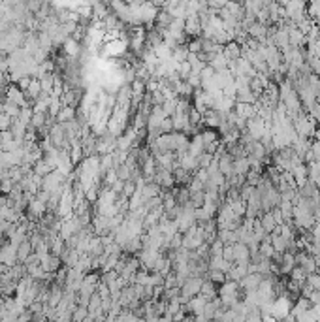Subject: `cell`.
<instances>
[{
	"instance_id": "obj_26",
	"label": "cell",
	"mask_w": 320,
	"mask_h": 322,
	"mask_svg": "<svg viewBox=\"0 0 320 322\" xmlns=\"http://www.w3.org/2000/svg\"><path fill=\"white\" fill-rule=\"evenodd\" d=\"M115 172H117V179H121V181H128L130 175H132V168L128 166L127 162H123L119 168H115Z\"/></svg>"
},
{
	"instance_id": "obj_36",
	"label": "cell",
	"mask_w": 320,
	"mask_h": 322,
	"mask_svg": "<svg viewBox=\"0 0 320 322\" xmlns=\"http://www.w3.org/2000/svg\"><path fill=\"white\" fill-rule=\"evenodd\" d=\"M136 189H138V185H136V181H132V179H128V181H125V187H123V194L130 198L132 194L136 193Z\"/></svg>"
},
{
	"instance_id": "obj_8",
	"label": "cell",
	"mask_w": 320,
	"mask_h": 322,
	"mask_svg": "<svg viewBox=\"0 0 320 322\" xmlns=\"http://www.w3.org/2000/svg\"><path fill=\"white\" fill-rule=\"evenodd\" d=\"M223 53H224V57L228 59V63H230V61H237V59L241 57V43H237L235 40L228 42L224 45Z\"/></svg>"
},
{
	"instance_id": "obj_28",
	"label": "cell",
	"mask_w": 320,
	"mask_h": 322,
	"mask_svg": "<svg viewBox=\"0 0 320 322\" xmlns=\"http://www.w3.org/2000/svg\"><path fill=\"white\" fill-rule=\"evenodd\" d=\"M89 313H96L102 309V298H100V294L98 292H95L93 296H91V300H89Z\"/></svg>"
},
{
	"instance_id": "obj_21",
	"label": "cell",
	"mask_w": 320,
	"mask_h": 322,
	"mask_svg": "<svg viewBox=\"0 0 320 322\" xmlns=\"http://www.w3.org/2000/svg\"><path fill=\"white\" fill-rule=\"evenodd\" d=\"M251 170L249 164V157H241V159H234V172L239 175H247V172Z\"/></svg>"
},
{
	"instance_id": "obj_14",
	"label": "cell",
	"mask_w": 320,
	"mask_h": 322,
	"mask_svg": "<svg viewBox=\"0 0 320 322\" xmlns=\"http://www.w3.org/2000/svg\"><path fill=\"white\" fill-rule=\"evenodd\" d=\"M271 245H273V249L277 251V253H287L288 249V241L285 239V237L281 236L279 232H271Z\"/></svg>"
},
{
	"instance_id": "obj_42",
	"label": "cell",
	"mask_w": 320,
	"mask_h": 322,
	"mask_svg": "<svg viewBox=\"0 0 320 322\" xmlns=\"http://www.w3.org/2000/svg\"><path fill=\"white\" fill-rule=\"evenodd\" d=\"M8 269H10V266H6L4 262H0V275H4V273H6Z\"/></svg>"
},
{
	"instance_id": "obj_45",
	"label": "cell",
	"mask_w": 320,
	"mask_h": 322,
	"mask_svg": "<svg viewBox=\"0 0 320 322\" xmlns=\"http://www.w3.org/2000/svg\"><path fill=\"white\" fill-rule=\"evenodd\" d=\"M234 2H237V4H245V0H234Z\"/></svg>"
},
{
	"instance_id": "obj_37",
	"label": "cell",
	"mask_w": 320,
	"mask_h": 322,
	"mask_svg": "<svg viewBox=\"0 0 320 322\" xmlns=\"http://www.w3.org/2000/svg\"><path fill=\"white\" fill-rule=\"evenodd\" d=\"M307 283H309L311 287H313V289L315 290H319L320 289V273L319 271H313V273H309V275H307Z\"/></svg>"
},
{
	"instance_id": "obj_22",
	"label": "cell",
	"mask_w": 320,
	"mask_h": 322,
	"mask_svg": "<svg viewBox=\"0 0 320 322\" xmlns=\"http://www.w3.org/2000/svg\"><path fill=\"white\" fill-rule=\"evenodd\" d=\"M53 81H55L53 72H47V74H43L42 77H40L42 93H47V95H51V91H53Z\"/></svg>"
},
{
	"instance_id": "obj_41",
	"label": "cell",
	"mask_w": 320,
	"mask_h": 322,
	"mask_svg": "<svg viewBox=\"0 0 320 322\" xmlns=\"http://www.w3.org/2000/svg\"><path fill=\"white\" fill-rule=\"evenodd\" d=\"M123 187H125V181H121V179H117V181L111 185V189H113V191H115L117 194L123 193Z\"/></svg>"
},
{
	"instance_id": "obj_6",
	"label": "cell",
	"mask_w": 320,
	"mask_h": 322,
	"mask_svg": "<svg viewBox=\"0 0 320 322\" xmlns=\"http://www.w3.org/2000/svg\"><path fill=\"white\" fill-rule=\"evenodd\" d=\"M234 249H235V264H249L251 262V249L247 243L243 241H235L234 243Z\"/></svg>"
},
{
	"instance_id": "obj_20",
	"label": "cell",
	"mask_w": 320,
	"mask_h": 322,
	"mask_svg": "<svg viewBox=\"0 0 320 322\" xmlns=\"http://www.w3.org/2000/svg\"><path fill=\"white\" fill-rule=\"evenodd\" d=\"M298 266H301V269L305 271V275H309V273H313V271H317V257L307 255V257L299 262Z\"/></svg>"
},
{
	"instance_id": "obj_1",
	"label": "cell",
	"mask_w": 320,
	"mask_h": 322,
	"mask_svg": "<svg viewBox=\"0 0 320 322\" xmlns=\"http://www.w3.org/2000/svg\"><path fill=\"white\" fill-rule=\"evenodd\" d=\"M203 277H198V275H191L189 279L185 281L181 285V294H179V301L181 303H189L191 298L198 296L200 294V289H202Z\"/></svg>"
},
{
	"instance_id": "obj_38",
	"label": "cell",
	"mask_w": 320,
	"mask_h": 322,
	"mask_svg": "<svg viewBox=\"0 0 320 322\" xmlns=\"http://www.w3.org/2000/svg\"><path fill=\"white\" fill-rule=\"evenodd\" d=\"M11 121H13V119L8 117V115H6V113L0 109V130H10Z\"/></svg>"
},
{
	"instance_id": "obj_34",
	"label": "cell",
	"mask_w": 320,
	"mask_h": 322,
	"mask_svg": "<svg viewBox=\"0 0 320 322\" xmlns=\"http://www.w3.org/2000/svg\"><path fill=\"white\" fill-rule=\"evenodd\" d=\"M177 74H179V77H181V79H187V77L192 74L191 63H189V61L181 63V64H179V68H177Z\"/></svg>"
},
{
	"instance_id": "obj_29",
	"label": "cell",
	"mask_w": 320,
	"mask_h": 322,
	"mask_svg": "<svg viewBox=\"0 0 320 322\" xmlns=\"http://www.w3.org/2000/svg\"><path fill=\"white\" fill-rule=\"evenodd\" d=\"M87 315H89V307H87V305H79V303H77V307L72 311V321H85Z\"/></svg>"
},
{
	"instance_id": "obj_30",
	"label": "cell",
	"mask_w": 320,
	"mask_h": 322,
	"mask_svg": "<svg viewBox=\"0 0 320 322\" xmlns=\"http://www.w3.org/2000/svg\"><path fill=\"white\" fill-rule=\"evenodd\" d=\"M191 204L194 205V209L202 207L205 204V191H198V193H192L191 194Z\"/></svg>"
},
{
	"instance_id": "obj_44",
	"label": "cell",
	"mask_w": 320,
	"mask_h": 322,
	"mask_svg": "<svg viewBox=\"0 0 320 322\" xmlns=\"http://www.w3.org/2000/svg\"><path fill=\"white\" fill-rule=\"evenodd\" d=\"M275 2H277L279 6H283V8H285V6H287L288 2H290V0H275Z\"/></svg>"
},
{
	"instance_id": "obj_2",
	"label": "cell",
	"mask_w": 320,
	"mask_h": 322,
	"mask_svg": "<svg viewBox=\"0 0 320 322\" xmlns=\"http://www.w3.org/2000/svg\"><path fill=\"white\" fill-rule=\"evenodd\" d=\"M0 262H4L6 266H13V264H17L19 262V258H17V245H13V243H0Z\"/></svg>"
},
{
	"instance_id": "obj_33",
	"label": "cell",
	"mask_w": 320,
	"mask_h": 322,
	"mask_svg": "<svg viewBox=\"0 0 320 322\" xmlns=\"http://www.w3.org/2000/svg\"><path fill=\"white\" fill-rule=\"evenodd\" d=\"M211 161H213V153L203 151L202 155L198 157V166H200V168H207V166L211 164Z\"/></svg>"
},
{
	"instance_id": "obj_24",
	"label": "cell",
	"mask_w": 320,
	"mask_h": 322,
	"mask_svg": "<svg viewBox=\"0 0 320 322\" xmlns=\"http://www.w3.org/2000/svg\"><path fill=\"white\" fill-rule=\"evenodd\" d=\"M32 170H34V173H38V175H42V177H45L49 172H53V168L47 164V161L45 159H40V161L36 162L34 166H32Z\"/></svg>"
},
{
	"instance_id": "obj_25",
	"label": "cell",
	"mask_w": 320,
	"mask_h": 322,
	"mask_svg": "<svg viewBox=\"0 0 320 322\" xmlns=\"http://www.w3.org/2000/svg\"><path fill=\"white\" fill-rule=\"evenodd\" d=\"M207 279H211L213 283H217V285H223L224 281H226V273H224L223 269H213L209 268L207 269V275H205Z\"/></svg>"
},
{
	"instance_id": "obj_17",
	"label": "cell",
	"mask_w": 320,
	"mask_h": 322,
	"mask_svg": "<svg viewBox=\"0 0 320 322\" xmlns=\"http://www.w3.org/2000/svg\"><path fill=\"white\" fill-rule=\"evenodd\" d=\"M32 253H34V247H32V243L29 239H25L23 243L17 245V258H19V262H25L29 258V255H32Z\"/></svg>"
},
{
	"instance_id": "obj_11",
	"label": "cell",
	"mask_w": 320,
	"mask_h": 322,
	"mask_svg": "<svg viewBox=\"0 0 320 322\" xmlns=\"http://www.w3.org/2000/svg\"><path fill=\"white\" fill-rule=\"evenodd\" d=\"M40 264H42V268L45 269V271H57V269L63 266V260H61V257H57V255H53V253H49Z\"/></svg>"
},
{
	"instance_id": "obj_35",
	"label": "cell",
	"mask_w": 320,
	"mask_h": 322,
	"mask_svg": "<svg viewBox=\"0 0 320 322\" xmlns=\"http://www.w3.org/2000/svg\"><path fill=\"white\" fill-rule=\"evenodd\" d=\"M260 179H262V173L260 172H255V170H249L247 172V175H245V181L247 183H251V185H258L260 183Z\"/></svg>"
},
{
	"instance_id": "obj_18",
	"label": "cell",
	"mask_w": 320,
	"mask_h": 322,
	"mask_svg": "<svg viewBox=\"0 0 320 322\" xmlns=\"http://www.w3.org/2000/svg\"><path fill=\"white\" fill-rule=\"evenodd\" d=\"M209 66L213 68L215 72H221V70H226V68H228V59L224 57V53H217V55H215V57H213V59L209 61Z\"/></svg>"
},
{
	"instance_id": "obj_27",
	"label": "cell",
	"mask_w": 320,
	"mask_h": 322,
	"mask_svg": "<svg viewBox=\"0 0 320 322\" xmlns=\"http://www.w3.org/2000/svg\"><path fill=\"white\" fill-rule=\"evenodd\" d=\"M177 100H179V97H177V98H168V100L162 104V107H164V113H166L168 117L175 115V111H177Z\"/></svg>"
},
{
	"instance_id": "obj_19",
	"label": "cell",
	"mask_w": 320,
	"mask_h": 322,
	"mask_svg": "<svg viewBox=\"0 0 320 322\" xmlns=\"http://www.w3.org/2000/svg\"><path fill=\"white\" fill-rule=\"evenodd\" d=\"M75 111H77V107L74 106H63V109L57 115V123H66V121L75 119Z\"/></svg>"
},
{
	"instance_id": "obj_7",
	"label": "cell",
	"mask_w": 320,
	"mask_h": 322,
	"mask_svg": "<svg viewBox=\"0 0 320 322\" xmlns=\"http://www.w3.org/2000/svg\"><path fill=\"white\" fill-rule=\"evenodd\" d=\"M200 296H203L207 301L217 298V296H219V285L213 283L211 279H207V277H203L202 289H200Z\"/></svg>"
},
{
	"instance_id": "obj_5",
	"label": "cell",
	"mask_w": 320,
	"mask_h": 322,
	"mask_svg": "<svg viewBox=\"0 0 320 322\" xmlns=\"http://www.w3.org/2000/svg\"><path fill=\"white\" fill-rule=\"evenodd\" d=\"M185 34L189 38H196L202 34V27H200V19H198V13H192L185 19Z\"/></svg>"
},
{
	"instance_id": "obj_40",
	"label": "cell",
	"mask_w": 320,
	"mask_h": 322,
	"mask_svg": "<svg viewBox=\"0 0 320 322\" xmlns=\"http://www.w3.org/2000/svg\"><path fill=\"white\" fill-rule=\"evenodd\" d=\"M309 300L313 305H320V289L319 290H313V294L309 296Z\"/></svg>"
},
{
	"instance_id": "obj_10",
	"label": "cell",
	"mask_w": 320,
	"mask_h": 322,
	"mask_svg": "<svg viewBox=\"0 0 320 322\" xmlns=\"http://www.w3.org/2000/svg\"><path fill=\"white\" fill-rule=\"evenodd\" d=\"M234 111L237 113V115H241V117H245V119L256 117V106H255V104H243V102H235Z\"/></svg>"
},
{
	"instance_id": "obj_15",
	"label": "cell",
	"mask_w": 320,
	"mask_h": 322,
	"mask_svg": "<svg viewBox=\"0 0 320 322\" xmlns=\"http://www.w3.org/2000/svg\"><path fill=\"white\" fill-rule=\"evenodd\" d=\"M104 253V243H102V237L93 236L91 237V243H89V255L91 257H100Z\"/></svg>"
},
{
	"instance_id": "obj_13",
	"label": "cell",
	"mask_w": 320,
	"mask_h": 322,
	"mask_svg": "<svg viewBox=\"0 0 320 322\" xmlns=\"http://www.w3.org/2000/svg\"><path fill=\"white\" fill-rule=\"evenodd\" d=\"M294 266H296V257L287 251V253L283 255V262H281V273H283V275H288V273L294 269Z\"/></svg>"
},
{
	"instance_id": "obj_32",
	"label": "cell",
	"mask_w": 320,
	"mask_h": 322,
	"mask_svg": "<svg viewBox=\"0 0 320 322\" xmlns=\"http://www.w3.org/2000/svg\"><path fill=\"white\" fill-rule=\"evenodd\" d=\"M223 257L226 258L228 262H234V260H235V249H234V243H224Z\"/></svg>"
},
{
	"instance_id": "obj_31",
	"label": "cell",
	"mask_w": 320,
	"mask_h": 322,
	"mask_svg": "<svg viewBox=\"0 0 320 322\" xmlns=\"http://www.w3.org/2000/svg\"><path fill=\"white\" fill-rule=\"evenodd\" d=\"M183 247V234L181 232H175L170 237V251H179Z\"/></svg>"
},
{
	"instance_id": "obj_3",
	"label": "cell",
	"mask_w": 320,
	"mask_h": 322,
	"mask_svg": "<svg viewBox=\"0 0 320 322\" xmlns=\"http://www.w3.org/2000/svg\"><path fill=\"white\" fill-rule=\"evenodd\" d=\"M6 100H10V102H13V104H17L19 107L23 106H31L29 104V100H27V97H25V93H23L19 87L15 85H8V89H6Z\"/></svg>"
},
{
	"instance_id": "obj_43",
	"label": "cell",
	"mask_w": 320,
	"mask_h": 322,
	"mask_svg": "<svg viewBox=\"0 0 320 322\" xmlns=\"http://www.w3.org/2000/svg\"><path fill=\"white\" fill-rule=\"evenodd\" d=\"M315 140L320 141V123L317 125V130H315Z\"/></svg>"
},
{
	"instance_id": "obj_9",
	"label": "cell",
	"mask_w": 320,
	"mask_h": 322,
	"mask_svg": "<svg viewBox=\"0 0 320 322\" xmlns=\"http://www.w3.org/2000/svg\"><path fill=\"white\" fill-rule=\"evenodd\" d=\"M258 221H260V225H262V228L266 230L267 234H271V232L277 228L275 217H273L271 211H264V213H260V215H258Z\"/></svg>"
},
{
	"instance_id": "obj_39",
	"label": "cell",
	"mask_w": 320,
	"mask_h": 322,
	"mask_svg": "<svg viewBox=\"0 0 320 322\" xmlns=\"http://www.w3.org/2000/svg\"><path fill=\"white\" fill-rule=\"evenodd\" d=\"M228 0H207V4H209V8H215V10H219V8H223L224 4H226Z\"/></svg>"
},
{
	"instance_id": "obj_4",
	"label": "cell",
	"mask_w": 320,
	"mask_h": 322,
	"mask_svg": "<svg viewBox=\"0 0 320 322\" xmlns=\"http://www.w3.org/2000/svg\"><path fill=\"white\" fill-rule=\"evenodd\" d=\"M264 281V275L260 271H255V273H247L245 277L239 279V287L245 290V292H251V290H256L260 287V283Z\"/></svg>"
},
{
	"instance_id": "obj_16",
	"label": "cell",
	"mask_w": 320,
	"mask_h": 322,
	"mask_svg": "<svg viewBox=\"0 0 320 322\" xmlns=\"http://www.w3.org/2000/svg\"><path fill=\"white\" fill-rule=\"evenodd\" d=\"M171 59L175 61V63H185L187 59H189V47H187V43H183V45H177L175 49H171Z\"/></svg>"
},
{
	"instance_id": "obj_12",
	"label": "cell",
	"mask_w": 320,
	"mask_h": 322,
	"mask_svg": "<svg viewBox=\"0 0 320 322\" xmlns=\"http://www.w3.org/2000/svg\"><path fill=\"white\" fill-rule=\"evenodd\" d=\"M311 307H313V303H311L309 298H305V296H299L298 300H296V305L292 307V315L298 319L301 313L307 311V309H311Z\"/></svg>"
},
{
	"instance_id": "obj_23",
	"label": "cell",
	"mask_w": 320,
	"mask_h": 322,
	"mask_svg": "<svg viewBox=\"0 0 320 322\" xmlns=\"http://www.w3.org/2000/svg\"><path fill=\"white\" fill-rule=\"evenodd\" d=\"M61 109H63V102H61V98L51 97V100H49V109H47V115L57 121V115H59V111H61Z\"/></svg>"
}]
</instances>
